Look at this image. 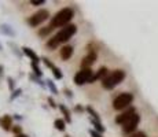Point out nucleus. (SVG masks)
<instances>
[{
  "label": "nucleus",
  "instance_id": "1a4fd4ad",
  "mask_svg": "<svg viewBox=\"0 0 158 137\" xmlns=\"http://www.w3.org/2000/svg\"><path fill=\"white\" fill-rule=\"evenodd\" d=\"M41 60H43V63L45 66H47L50 70H52V73H54V77L56 78V80H62V77H63V74H62V71H60V69L59 67H56L55 65H54L52 62H51L48 58H41Z\"/></svg>",
  "mask_w": 158,
  "mask_h": 137
},
{
  "label": "nucleus",
  "instance_id": "f704fd0d",
  "mask_svg": "<svg viewBox=\"0 0 158 137\" xmlns=\"http://www.w3.org/2000/svg\"><path fill=\"white\" fill-rule=\"evenodd\" d=\"M2 73H3V67L0 66V75H2Z\"/></svg>",
  "mask_w": 158,
  "mask_h": 137
},
{
  "label": "nucleus",
  "instance_id": "aec40b11",
  "mask_svg": "<svg viewBox=\"0 0 158 137\" xmlns=\"http://www.w3.org/2000/svg\"><path fill=\"white\" fill-rule=\"evenodd\" d=\"M51 32H52V27H51L50 25H48V26H45V27H41V29L39 30V33H37V34L40 36V37H43V36H48Z\"/></svg>",
  "mask_w": 158,
  "mask_h": 137
},
{
  "label": "nucleus",
  "instance_id": "0eeeda50",
  "mask_svg": "<svg viewBox=\"0 0 158 137\" xmlns=\"http://www.w3.org/2000/svg\"><path fill=\"white\" fill-rule=\"evenodd\" d=\"M139 122H140V115L136 112L129 121H127V122L123 125V133L124 135H129V136L132 135V133H135Z\"/></svg>",
  "mask_w": 158,
  "mask_h": 137
},
{
  "label": "nucleus",
  "instance_id": "a211bd4d",
  "mask_svg": "<svg viewBox=\"0 0 158 137\" xmlns=\"http://www.w3.org/2000/svg\"><path fill=\"white\" fill-rule=\"evenodd\" d=\"M91 123L94 125V127H95V130L96 132H99V133H103L105 132V126L102 125L101 121H96V119H94V118H91Z\"/></svg>",
  "mask_w": 158,
  "mask_h": 137
},
{
  "label": "nucleus",
  "instance_id": "c9c22d12",
  "mask_svg": "<svg viewBox=\"0 0 158 137\" xmlns=\"http://www.w3.org/2000/svg\"><path fill=\"white\" fill-rule=\"evenodd\" d=\"M0 51H2V44H0Z\"/></svg>",
  "mask_w": 158,
  "mask_h": 137
},
{
  "label": "nucleus",
  "instance_id": "b1692460",
  "mask_svg": "<svg viewBox=\"0 0 158 137\" xmlns=\"http://www.w3.org/2000/svg\"><path fill=\"white\" fill-rule=\"evenodd\" d=\"M32 69H33V71H35V75H36V77H41V75H43L41 70L39 69L37 63H32Z\"/></svg>",
  "mask_w": 158,
  "mask_h": 137
},
{
  "label": "nucleus",
  "instance_id": "2f4dec72",
  "mask_svg": "<svg viewBox=\"0 0 158 137\" xmlns=\"http://www.w3.org/2000/svg\"><path fill=\"white\" fill-rule=\"evenodd\" d=\"M65 92H66V96H68V97H72V92H70L69 89H66Z\"/></svg>",
  "mask_w": 158,
  "mask_h": 137
},
{
  "label": "nucleus",
  "instance_id": "f8f14e48",
  "mask_svg": "<svg viewBox=\"0 0 158 137\" xmlns=\"http://www.w3.org/2000/svg\"><path fill=\"white\" fill-rule=\"evenodd\" d=\"M109 75V69L107 67H105V66H102L101 69L98 70V71L95 73V74H94V77H92V80H91V82L89 84H92V82H95L96 80H105L106 77H107Z\"/></svg>",
  "mask_w": 158,
  "mask_h": 137
},
{
  "label": "nucleus",
  "instance_id": "7ed1b4c3",
  "mask_svg": "<svg viewBox=\"0 0 158 137\" xmlns=\"http://www.w3.org/2000/svg\"><path fill=\"white\" fill-rule=\"evenodd\" d=\"M133 102V95L129 92H124L120 93L115 99L113 100V108L120 111V110H124L127 107H129V104Z\"/></svg>",
  "mask_w": 158,
  "mask_h": 137
},
{
  "label": "nucleus",
  "instance_id": "39448f33",
  "mask_svg": "<svg viewBox=\"0 0 158 137\" xmlns=\"http://www.w3.org/2000/svg\"><path fill=\"white\" fill-rule=\"evenodd\" d=\"M48 18H50V11L48 10H39L37 13H35L28 18V23L30 26L36 27V26L41 25V23H43L44 21H47Z\"/></svg>",
  "mask_w": 158,
  "mask_h": 137
},
{
  "label": "nucleus",
  "instance_id": "9d476101",
  "mask_svg": "<svg viewBox=\"0 0 158 137\" xmlns=\"http://www.w3.org/2000/svg\"><path fill=\"white\" fill-rule=\"evenodd\" d=\"M96 58H98V54H96V52H91V54L88 52L87 56H84L83 60H81V67H83V69H89L91 66L95 63Z\"/></svg>",
  "mask_w": 158,
  "mask_h": 137
},
{
  "label": "nucleus",
  "instance_id": "e433bc0d",
  "mask_svg": "<svg viewBox=\"0 0 158 137\" xmlns=\"http://www.w3.org/2000/svg\"><path fill=\"white\" fill-rule=\"evenodd\" d=\"M65 137H70V136H69V135H66V136H65Z\"/></svg>",
  "mask_w": 158,
  "mask_h": 137
},
{
  "label": "nucleus",
  "instance_id": "9b49d317",
  "mask_svg": "<svg viewBox=\"0 0 158 137\" xmlns=\"http://www.w3.org/2000/svg\"><path fill=\"white\" fill-rule=\"evenodd\" d=\"M0 126H2V129L6 130V132L11 130L13 129V118H11L10 115H3V117L0 118Z\"/></svg>",
  "mask_w": 158,
  "mask_h": 137
},
{
  "label": "nucleus",
  "instance_id": "412c9836",
  "mask_svg": "<svg viewBox=\"0 0 158 137\" xmlns=\"http://www.w3.org/2000/svg\"><path fill=\"white\" fill-rule=\"evenodd\" d=\"M45 84H47V87H48V89L51 91V92L54 93V95H58V88L55 87V84H54L51 80H47L45 81Z\"/></svg>",
  "mask_w": 158,
  "mask_h": 137
},
{
  "label": "nucleus",
  "instance_id": "473e14b6",
  "mask_svg": "<svg viewBox=\"0 0 158 137\" xmlns=\"http://www.w3.org/2000/svg\"><path fill=\"white\" fill-rule=\"evenodd\" d=\"M83 107H81V106H77V107H76V111H83Z\"/></svg>",
  "mask_w": 158,
  "mask_h": 137
},
{
  "label": "nucleus",
  "instance_id": "cd10ccee",
  "mask_svg": "<svg viewBox=\"0 0 158 137\" xmlns=\"http://www.w3.org/2000/svg\"><path fill=\"white\" fill-rule=\"evenodd\" d=\"M30 3H32L33 6H41L45 3V0H30Z\"/></svg>",
  "mask_w": 158,
  "mask_h": 137
},
{
  "label": "nucleus",
  "instance_id": "c756f323",
  "mask_svg": "<svg viewBox=\"0 0 158 137\" xmlns=\"http://www.w3.org/2000/svg\"><path fill=\"white\" fill-rule=\"evenodd\" d=\"M89 135L92 136V137H103V136H102V133L96 132V130H89Z\"/></svg>",
  "mask_w": 158,
  "mask_h": 137
},
{
  "label": "nucleus",
  "instance_id": "20e7f679",
  "mask_svg": "<svg viewBox=\"0 0 158 137\" xmlns=\"http://www.w3.org/2000/svg\"><path fill=\"white\" fill-rule=\"evenodd\" d=\"M76 32H77V26L76 25H68V26L62 27L54 37L56 38L59 44H62V42H66V41L70 40L72 36L76 34Z\"/></svg>",
  "mask_w": 158,
  "mask_h": 137
},
{
  "label": "nucleus",
  "instance_id": "a878e982",
  "mask_svg": "<svg viewBox=\"0 0 158 137\" xmlns=\"http://www.w3.org/2000/svg\"><path fill=\"white\" fill-rule=\"evenodd\" d=\"M11 130H13V132L15 133V136H18V135H22V127H21V126H14Z\"/></svg>",
  "mask_w": 158,
  "mask_h": 137
},
{
  "label": "nucleus",
  "instance_id": "f257e3e1",
  "mask_svg": "<svg viewBox=\"0 0 158 137\" xmlns=\"http://www.w3.org/2000/svg\"><path fill=\"white\" fill-rule=\"evenodd\" d=\"M73 17H74V11H73L70 7L62 8V10L58 11L52 17V19H51V22H50V26L52 27V29H55V27H62V26L65 27L72 21Z\"/></svg>",
  "mask_w": 158,
  "mask_h": 137
},
{
  "label": "nucleus",
  "instance_id": "dca6fc26",
  "mask_svg": "<svg viewBox=\"0 0 158 137\" xmlns=\"http://www.w3.org/2000/svg\"><path fill=\"white\" fill-rule=\"evenodd\" d=\"M58 107H59L60 112L63 114V117H65V121L68 123H70L72 122V115H70V111H69V108L66 107V106H63V104H59Z\"/></svg>",
  "mask_w": 158,
  "mask_h": 137
},
{
  "label": "nucleus",
  "instance_id": "4be33fe9",
  "mask_svg": "<svg viewBox=\"0 0 158 137\" xmlns=\"http://www.w3.org/2000/svg\"><path fill=\"white\" fill-rule=\"evenodd\" d=\"M29 78H30V80H32V81H35V82H36V84H37V85H40V87H43V88H45V87H47V84L41 81V80H40V78H39V77H36L35 74H30V75H29Z\"/></svg>",
  "mask_w": 158,
  "mask_h": 137
},
{
  "label": "nucleus",
  "instance_id": "423d86ee",
  "mask_svg": "<svg viewBox=\"0 0 158 137\" xmlns=\"http://www.w3.org/2000/svg\"><path fill=\"white\" fill-rule=\"evenodd\" d=\"M92 77H94V71L91 69H81L80 71L74 75V82L78 87L84 85V84H89Z\"/></svg>",
  "mask_w": 158,
  "mask_h": 137
},
{
  "label": "nucleus",
  "instance_id": "6e6552de",
  "mask_svg": "<svg viewBox=\"0 0 158 137\" xmlns=\"http://www.w3.org/2000/svg\"><path fill=\"white\" fill-rule=\"evenodd\" d=\"M135 114H136V108L135 107H129V108H127L124 112H121L120 115H117L115 119H114V122L117 125H124L127 121H129Z\"/></svg>",
  "mask_w": 158,
  "mask_h": 137
},
{
  "label": "nucleus",
  "instance_id": "393cba45",
  "mask_svg": "<svg viewBox=\"0 0 158 137\" xmlns=\"http://www.w3.org/2000/svg\"><path fill=\"white\" fill-rule=\"evenodd\" d=\"M21 93H22V89H15L14 92L11 93V96H10V100H11V102H13L14 99H17V97L21 95Z\"/></svg>",
  "mask_w": 158,
  "mask_h": 137
},
{
  "label": "nucleus",
  "instance_id": "f3484780",
  "mask_svg": "<svg viewBox=\"0 0 158 137\" xmlns=\"http://www.w3.org/2000/svg\"><path fill=\"white\" fill-rule=\"evenodd\" d=\"M54 126H55L56 130H59V132H65L66 129V121L65 119H55V122H54Z\"/></svg>",
  "mask_w": 158,
  "mask_h": 137
},
{
  "label": "nucleus",
  "instance_id": "c85d7f7f",
  "mask_svg": "<svg viewBox=\"0 0 158 137\" xmlns=\"http://www.w3.org/2000/svg\"><path fill=\"white\" fill-rule=\"evenodd\" d=\"M47 102H48V104H50V107H52V108H56V107H58V106H56V103L52 100V97H48V99H47Z\"/></svg>",
  "mask_w": 158,
  "mask_h": 137
},
{
  "label": "nucleus",
  "instance_id": "5701e85b",
  "mask_svg": "<svg viewBox=\"0 0 158 137\" xmlns=\"http://www.w3.org/2000/svg\"><path fill=\"white\" fill-rule=\"evenodd\" d=\"M85 110H87L88 112H89V114H91V117H92L94 119H96V121H101V117H99V114H98V112H96V111H95V110H94L92 107H89V106H88V107H87Z\"/></svg>",
  "mask_w": 158,
  "mask_h": 137
},
{
  "label": "nucleus",
  "instance_id": "72a5a7b5",
  "mask_svg": "<svg viewBox=\"0 0 158 137\" xmlns=\"http://www.w3.org/2000/svg\"><path fill=\"white\" fill-rule=\"evenodd\" d=\"M15 137H28V136L23 135V133H22V135H18V136H15Z\"/></svg>",
  "mask_w": 158,
  "mask_h": 137
},
{
  "label": "nucleus",
  "instance_id": "bb28decb",
  "mask_svg": "<svg viewBox=\"0 0 158 137\" xmlns=\"http://www.w3.org/2000/svg\"><path fill=\"white\" fill-rule=\"evenodd\" d=\"M129 137H147V136H146L144 132H135V133H132Z\"/></svg>",
  "mask_w": 158,
  "mask_h": 137
},
{
  "label": "nucleus",
  "instance_id": "2eb2a0df",
  "mask_svg": "<svg viewBox=\"0 0 158 137\" xmlns=\"http://www.w3.org/2000/svg\"><path fill=\"white\" fill-rule=\"evenodd\" d=\"M0 32H2L4 36H10V37H14L15 36V30L10 25H6V23L0 25Z\"/></svg>",
  "mask_w": 158,
  "mask_h": 137
},
{
  "label": "nucleus",
  "instance_id": "f03ea898",
  "mask_svg": "<svg viewBox=\"0 0 158 137\" xmlns=\"http://www.w3.org/2000/svg\"><path fill=\"white\" fill-rule=\"evenodd\" d=\"M125 75L127 74L124 70H114L113 73H110V74L102 81V87L107 91L114 89L118 84H121V82L125 80Z\"/></svg>",
  "mask_w": 158,
  "mask_h": 137
},
{
  "label": "nucleus",
  "instance_id": "ddd939ff",
  "mask_svg": "<svg viewBox=\"0 0 158 137\" xmlns=\"http://www.w3.org/2000/svg\"><path fill=\"white\" fill-rule=\"evenodd\" d=\"M22 52L25 54V56H28L30 60H32V63H39L40 62V58H39V55L35 52L33 50H30L29 47H22Z\"/></svg>",
  "mask_w": 158,
  "mask_h": 137
},
{
  "label": "nucleus",
  "instance_id": "6ab92c4d",
  "mask_svg": "<svg viewBox=\"0 0 158 137\" xmlns=\"http://www.w3.org/2000/svg\"><path fill=\"white\" fill-rule=\"evenodd\" d=\"M47 48H50V50H55V48H58V45H59V42H58V40L55 37H52V38H50V40L47 41Z\"/></svg>",
  "mask_w": 158,
  "mask_h": 137
},
{
  "label": "nucleus",
  "instance_id": "4468645a",
  "mask_svg": "<svg viewBox=\"0 0 158 137\" xmlns=\"http://www.w3.org/2000/svg\"><path fill=\"white\" fill-rule=\"evenodd\" d=\"M59 55H60V58H62V60H69L73 55V47L72 45H65V47L60 50Z\"/></svg>",
  "mask_w": 158,
  "mask_h": 137
},
{
  "label": "nucleus",
  "instance_id": "7c9ffc66",
  "mask_svg": "<svg viewBox=\"0 0 158 137\" xmlns=\"http://www.w3.org/2000/svg\"><path fill=\"white\" fill-rule=\"evenodd\" d=\"M7 81H8V87H10V89L14 92V91H15V89H14V80H13V78H8Z\"/></svg>",
  "mask_w": 158,
  "mask_h": 137
}]
</instances>
